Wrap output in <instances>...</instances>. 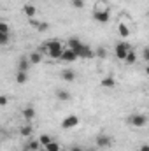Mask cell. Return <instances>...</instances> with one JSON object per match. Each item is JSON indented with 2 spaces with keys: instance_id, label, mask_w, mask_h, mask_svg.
Returning <instances> with one entry per match:
<instances>
[{
  "instance_id": "cell-1",
  "label": "cell",
  "mask_w": 149,
  "mask_h": 151,
  "mask_svg": "<svg viewBox=\"0 0 149 151\" xmlns=\"http://www.w3.org/2000/svg\"><path fill=\"white\" fill-rule=\"evenodd\" d=\"M42 49L47 53V56H49V58H53V60H60V55H62V51L65 49V46H63L60 40L53 39V40L44 42V44H42Z\"/></svg>"
},
{
  "instance_id": "cell-2",
  "label": "cell",
  "mask_w": 149,
  "mask_h": 151,
  "mask_svg": "<svg viewBox=\"0 0 149 151\" xmlns=\"http://www.w3.org/2000/svg\"><path fill=\"white\" fill-rule=\"evenodd\" d=\"M132 49V46L130 44H126V42H117L116 46H114V53H116V58L117 60H121V62H125V58H126V55H128V51Z\"/></svg>"
},
{
  "instance_id": "cell-3",
  "label": "cell",
  "mask_w": 149,
  "mask_h": 151,
  "mask_svg": "<svg viewBox=\"0 0 149 151\" xmlns=\"http://www.w3.org/2000/svg\"><path fill=\"white\" fill-rule=\"evenodd\" d=\"M128 123H130V125H133V127H137V128L146 127V123H148V116H146V114H142V113L132 114V116L128 118Z\"/></svg>"
},
{
  "instance_id": "cell-4",
  "label": "cell",
  "mask_w": 149,
  "mask_h": 151,
  "mask_svg": "<svg viewBox=\"0 0 149 151\" xmlns=\"http://www.w3.org/2000/svg\"><path fill=\"white\" fill-rule=\"evenodd\" d=\"M111 144H112V139L107 135V134H100V135H97V139H95V146L100 148V150L111 148Z\"/></svg>"
},
{
  "instance_id": "cell-5",
  "label": "cell",
  "mask_w": 149,
  "mask_h": 151,
  "mask_svg": "<svg viewBox=\"0 0 149 151\" xmlns=\"http://www.w3.org/2000/svg\"><path fill=\"white\" fill-rule=\"evenodd\" d=\"M93 19H97L98 23H107L111 19V12L109 9H97L93 12Z\"/></svg>"
},
{
  "instance_id": "cell-6",
  "label": "cell",
  "mask_w": 149,
  "mask_h": 151,
  "mask_svg": "<svg viewBox=\"0 0 149 151\" xmlns=\"http://www.w3.org/2000/svg\"><path fill=\"white\" fill-rule=\"evenodd\" d=\"M75 55H77V58H84V60H88V58H93V56H95L93 49H91L88 44H84V42H82V46L75 51Z\"/></svg>"
},
{
  "instance_id": "cell-7",
  "label": "cell",
  "mask_w": 149,
  "mask_h": 151,
  "mask_svg": "<svg viewBox=\"0 0 149 151\" xmlns=\"http://www.w3.org/2000/svg\"><path fill=\"white\" fill-rule=\"evenodd\" d=\"M77 125H79V116H75V114H70V116H67V118L62 121V127H63L65 130L75 128Z\"/></svg>"
},
{
  "instance_id": "cell-8",
  "label": "cell",
  "mask_w": 149,
  "mask_h": 151,
  "mask_svg": "<svg viewBox=\"0 0 149 151\" xmlns=\"http://www.w3.org/2000/svg\"><path fill=\"white\" fill-rule=\"evenodd\" d=\"M60 60H62V62H69V63H70V62H75V60H77V55H75L72 49L65 47V49L62 51V55H60Z\"/></svg>"
},
{
  "instance_id": "cell-9",
  "label": "cell",
  "mask_w": 149,
  "mask_h": 151,
  "mask_svg": "<svg viewBox=\"0 0 149 151\" xmlns=\"http://www.w3.org/2000/svg\"><path fill=\"white\" fill-rule=\"evenodd\" d=\"M23 12H25V16L28 19H34L37 16V7L32 5V4H27V5H23Z\"/></svg>"
},
{
  "instance_id": "cell-10",
  "label": "cell",
  "mask_w": 149,
  "mask_h": 151,
  "mask_svg": "<svg viewBox=\"0 0 149 151\" xmlns=\"http://www.w3.org/2000/svg\"><path fill=\"white\" fill-rule=\"evenodd\" d=\"M21 116H23V119H27V121L30 123V121L37 116V113H35V109H34V107H25V109L21 111Z\"/></svg>"
},
{
  "instance_id": "cell-11",
  "label": "cell",
  "mask_w": 149,
  "mask_h": 151,
  "mask_svg": "<svg viewBox=\"0 0 149 151\" xmlns=\"http://www.w3.org/2000/svg\"><path fill=\"white\" fill-rule=\"evenodd\" d=\"M40 150V144H39L37 139H32L25 144V151H39Z\"/></svg>"
},
{
  "instance_id": "cell-12",
  "label": "cell",
  "mask_w": 149,
  "mask_h": 151,
  "mask_svg": "<svg viewBox=\"0 0 149 151\" xmlns=\"http://www.w3.org/2000/svg\"><path fill=\"white\" fill-rule=\"evenodd\" d=\"M28 62H30V63H40V62H42V53H40V51H34V53H30Z\"/></svg>"
},
{
  "instance_id": "cell-13",
  "label": "cell",
  "mask_w": 149,
  "mask_h": 151,
  "mask_svg": "<svg viewBox=\"0 0 149 151\" xmlns=\"http://www.w3.org/2000/svg\"><path fill=\"white\" fill-rule=\"evenodd\" d=\"M28 69H30V62H28V58H21L19 63H18V70H21V72H28Z\"/></svg>"
},
{
  "instance_id": "cell-14",
  "label": "cell",
  "mask_w": 149,
  "mask_h": 151,
  "mask_svg": "<svg viewBox=\"0 0 149 151\" xmlns=\"http://www.w3.org/2000/svg\"><path fill=\"white\" fill-rule=\"evenodd\" d=\"M56 99L65 102V100H70V93L67 90H56Z\"/></svg>"
},
{
  "instance_id": "cell-15",
  "label": "cell",
  "mask_w": 149,
  "mask_h": 151,
  "mask_svg": "<svg viewBox=\"0 0 149 151\" xmlns=\"http://www.w3.org/2000/svg\"><path fill=\"white\" fill-rule=\"evenodd\" d=\"M19 134H21L23 137H30V135L34 134V127L28 123V125H25V127H21V128H19Z\"/></svg>"
},
{
  "instance_id": "cell-16",
  "label": "cell",
  "mask_w": 149,
  "mask_h": 151,
  "mask_svg": "<svg viewBox=\"0 0 149 151\" xmlns=\"http://www.w3.org/2000/svg\"><path fill=\"white\" fill-rule=\"evenodd\" d=\"M102 86H104V88H114V86H116V81H114V77H112V76L104 77V79H102Z\"/></svg>"
},
{
  "instance_id": "cell-17",
  "label": "cell",
  "mask_w": 149,
  "mask_h": 151,
  "mask_svg": "<svg viewBox=\"0 0 149 151\" xmlns=\"http://www.w3.org/2000/svg\"><path fill=\"white\" fill-rule=\"evenodd\" d=\"M62 79H65V81H74L75 79V72L74 70H70V69H65V70L62 72Z\"/></svg>"
},
{
  "instance_id": "cell-18",
  "label": "cell",
  "mask_w": 149,
  "mask_h": 151,
  "mask_svg": "<svg viewBox=\"0 0 149 151\" xmlns=\"http://www.w3.org/2000/svg\"><path fill=\"white\" fill-rule=\"evenodd\" d=\"M125 62H126V63H130V65H132V63H135V62H137V53H135L133 49H130V51H128V55H126V58H125Z\"/></svg>"
},
{
  "instance_id": "cell-19",
  "label": "cell",
  "mask_w": 149,
  "mask_h": 151,
  "mask_svg": "<svg viewBox=\"0 0 149 151\" xmlns=\"http://www.w3.org/2000/svg\"><path fill=\"white\" fill-rule=\"evenodd\" d=\"M37 141H39V144H40V146H42V148H44V146H46V144H49V142H51V141H53V139H51V137H49V135H47V134H42V135H40V137H39Z\"/></svg>"
},
{
  "instance_id": "cell-20",
  "label": "cell",
  "mask_w": 149,
  "mask_h": 151,
  "mask_svg": "<svg viewBox=\"0 0 149 151\" xmlns=\"http://www.w3.org/2000/svg\"><path fill=\"white\" fill-rule=\"evenodd\" d=\"M27 79H28L27 72H21V70H18V76H16V81H18V84H25V83H27Z\"/></svg>"
},
{
  "instance_id": "cell-21",
  "label": "cell",
  "mask_w": 149,
  "mask_h": 151,
  "mask_svg": "<svg viewBox=\"0 0 149 151\" xmlns=\"http://www.w3.org/2000/svg\"><path fill=\"white\" fill-rule=\"evenodd\" d=\"M117 30H119V34H121L123 37H128V35H130V28H128V27H126L125 23H119Z\"/></svg>"
},
{
  "instance_id": "cell-22",
  "label": "cell",
  "mask_w": 149,
  "mask_h": 151,
  "mask_svg": "<svg viewBox=\"0 0 149 151\" xmlns=\"http://www.w3.org/2000/svg\"><path fill=\"white\" fill-rule=\"evenodd\" d=\"M44 150H47V151H60V144H58V142H54V141H51L49 144H46V146H44Z\"/></svg>"
},
{
  "instance_id": "cell-23",
  "label": "cell",
  "mask_w": 149,
  "mask_h": 151,
  "mask_svg": "<svg viewBox=\"0 0 149 151\" xmlns=\"http://www.w3.org/2000/svg\"><path fill=\"white\" fill-rule=\"evenodd\" d=\"M0 34H5V35H9V34H11L9 25H7V23H4V21H0Z\"/></svg>"
},
{
  "instance_id": "cell-24",
  "label": "cell",
  "mask_w": 149,
  "mask_h": 151,
  "mask_svg": "<svg viewBox=\"0 0 149 151\" xmlns=\"http://www.w3.org/2000/svg\"><path fill=\"white\" fill-rule=\"evenodd\" d=\"M95 53V56H98V58H105L107 56V51L104 49V47H97V51H93Z\"/></svg>"
},
{
  "instance_id": "cell-25",
  "label": "cell",
  "mask_w": 149,
  "mask_h": 151,
  "mask_svg": "<svg viewBox=\"0 0 149 151\" xmlns=\"http://www.w3.org/2000/svg\"><path fill=\"white\" fill-rule=\"evenodd\" d=\"M72 7H75V9H82V7H84V0H72Z\"/></svg>"
},
{
  "instance_id": "cell-26",
  "label": "cell",
  "mask_w": 149,
  "mask_h": 151,
  "mask_svg": "<svg viewBox=\"0 0 149 151\" xmlns=\"http://www.w3.org/2000/svg\"><path fill=\"white\" fill-rule=\"evenodd\" d=\"M7 104H9V97L0 95V107H4V106H7Z\"/></svg>"
},
{
  "instance_id": "cell-27",
  "label": "cell",
  "mask_w": 149,
  "mask_h": 151,
  "mask_svg": "<svg viewBox=\"0 0 149 151\" xmlns=\"http://www.w3.org/2000/svg\"><path fill=\"white\" fill-rule=\"evenodd\" d=\"M7 42H9V35L0 34V46H4V44H7Z\"/></svg>"
},
{
  "instance_id": "cell-28",
  "label": "cell",
  "mask_w": 149,
  "mask_h": 151,
  "mask_svg": "<svg viewBox=\"0 0 149 151\" xmlns=\"http://www.w3.org/2000/svg\"><path fill=\"white\" fill-rule=\"evenodd\" d=\"M70 151H84V148L79 146V144H72V146H70Z\"/></svg>"
},
{
  "instance_id": "cell-29",
  "label": "cell",
  "mask_w": 149,
  "mask_h": 151,
  "mask_svg": "<svg viewBox=\"0 0 149 151\" xmlns=\"http://www.w3.org/2000/svg\"><path fill=\"white\" fill-rule=\"evenodd\" d=\"M142 56H144V60H146V62L149 60V51H148V47H144V51H142Z\"/></svg>"
},
{
  "instance_id": "cell-30",
  "label": "cell",
  "mask_w": 149,
  "mask_h": 151,
  "mask_svg": "<svg viewBox=\"0 0 149 151\" xmlns=\"http://www.w3.org/2000/svg\"><path fill=\"white\" fill-rule=\"evenodd\" d=\"M140 151H149V146L148 144H142V146H140Z\"/></svg>"
},
{
  "instance_id": "cell-31",
  "label": "cell",
  "mask_w": 149,
  "mask_h": 151,
  "mask_svg": "<svg viewBox=\"0 0 149 151\" xmlns=\"http://www.w3.org/2000/svg\"><path fill=\"white\" fill-rule=\"evenodd\" d=\"M84 151H98V148H88V150H84Z\"/></svg>"
},
{
  "instance_id": "cell-32",
  "label": "cell",
  "mask_w": 149,
  "mask_h": 151,
  "mask_svg": "<svg viewBox=\"0 0 149 151\" xmlns=\"http://www.w3.org/2000/svg\"><path fill=\"white\" fill-rule=\"evenodd\" d=\"M39 151H47V150H39Z\"/></svg>"
}]
</instances>
